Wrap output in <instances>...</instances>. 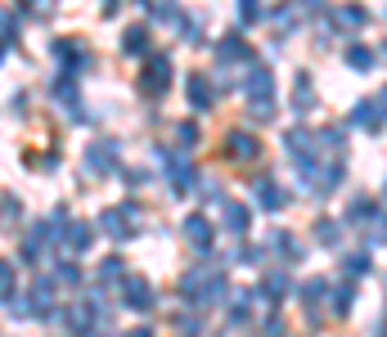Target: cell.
I'll return each mask as SVG.
<instances>
[{"label":"cell","instance_id":"obj_16","mask_svg":"<svg viewBox=\"0 0 387 337\" xmlns=\"http://www.w3.org/2000/svg\"><path fill=\"white\" fill-rule=\"evenodd\" d=\"M122 45H126V54H144V50H149V32H140V27H136V32H126V41H122Z\"/></svg>","mask_w":387,"mask_h":337},{"label":"cell","instance_id":"obj_20","mask_svg":"<svg viewBox=\"0 0 387 337\" xmlns=\"http://www.w3.org/2000/svg\"><path fill=\"white\" fill-rule=\"evenodd\" d=\"M356 126H379V108H374V104H360V108H356Z\"/></svg>","mask_w":387,"mask_h":337},{"label":"cell","instance_id":"obj_14","mask_svg":"<svg viewBox=\"0 0 387 337\" xmlns=\"http://www.w3.org/2000/svg\"><path fill=\"white\" fill-rule=\"evenodd\" d=\"M189 104H194V108H208V104H212V90H208V81H203V77L189 81Z\"/></svg>","mask_w":387,"mask_h":337},{"label":"cell","instance_id":"obj_2","mask_svg":"<svg viewBox=\"0 0 387 337\" xmlns=\"http://www.w3.org/2000/svg\"><path fill=\"white\" fill-rule=\"evenodd\" d=\"M244 94L252 104H261V99H275V77L266 72L261 63H252L248 72H244Z\"/></svg>","mask_w":387,"mask_h":337},{"label":"cell","instance_id":"obj_11","mask_svg":"<svg viewBox=\"0 0 387 337\" xmlns=\"http://www.w3.org/2000/svg\"><path fill=\"white\" fill-rule=\"evenodd\" d=\"M59 234H64V243H68V252H86V243H90V225H64V230H59Z\"/></svg>","mask_w":387,"mask_h":337},{"label":"cell","instance_id":"obj_7","mask_svg":"<svg viewBox=\"0 0 387 337\" xmlns=\"http://www.w3.org/2000/svg\"><path fill=\"white\" fill-rule=\"evenodd\" d=\"M122 288H126V293H122L126 306H136V310H149L153 306V293H149V283H144V279H126Z\"/></svg>","mask_w":387,"mask_h":337},{"label":"cell","instance_id":"obj_1","mask_svg":"<svg viewBox=\"0 0 387 337\" xmlns=\"http://www.w3.org/2000/svg\"><path fill=\"white\" fill-rule=\"evenodd\" d=\"M167 86H172V59H167V54H153L149 68H144V77H140V90H144V94H162Z\"/></svg>","mask_w":387,"mask_h":337},{"label":"cell","instance_id":"obj_15","mask_svg":"<svg viewBox=\"0 0 387 337\" xmlns=\"http://www.w3.org/2000/svg\"><path fill=\"white\" fill-rule=\"evenodd\" d=\"M9 297H14V266L0 261V302H9Z\"/></svg>","mask_w":387,"mask_h":337},{"label":"cell","instance_id":"obj_9","mask_svg":"<svg viewBox=\"0 0 387 337\" xmlns=\"http://www.w3.org/2000/svg\"><path fill=\"white\" fill-rule=\"evenodd\" d=\"M167 166H172V185L185 194V189L194 185V166H189L185 158H176V153H167Z\"/></svg>","mask_w":387,"mask_h":337},{"label":"cell","instance_id":"obj_12","mask_svg":"<svg viewBox=\"0 0 387 337\" xmlns=\"http://www.w3.org/2000/svg\"><path fill=\"white\" fill-rule=\"evenodd\" d=\"M257 198H261V207H284V189L270 185V180H257Z\"/></svg>","mask_w":387,"mask_h":337},{"label":"cell","instance_id":"obj_19","mask_svg":"<svg viewBox=\"0 0 387 337\" xmlns=\"http://www.w3.org/2000/svg\"><path fill=\"white\" fill-rule=\"evenodd\" d=\"M347 63H352V68H369L374 54L365 50V45H352V50H347Z\"/></svg>","mask_w":387,"mask_h":337},{"label":"cell","instance_id":"obj_23","mask_svg":"<svg viewBox=\"0 0 387 337\" xmlns=\"http://www.w3.org/2000/svg\"><path fill=\"white\" fill-rule=\"evenodd\" d=\"M293 99H297V113L311 104V81H306V77H297V90H293Z\"/></svg>","mask_w":387,"mask_h":337},{"label":"cell","instance_id":"obj_4","mask_svg":"<svg viewBox=\"0 0 387 337\" xmlns=\"http://www.w3.org/2000/svg\"><path fill=\"white\" fill-rule=\"evenodd\" d=\"M104 234H113V238H126L131 230H136V207H113V212H104Z\"/></svg>","mask_w":387,"mask_h":337},{"label":"cell","instance_id":"obj_33","mask_svg":"<svg viewBox=\"0 0 387 337\" xmlns=\"http://www.w3.org/2000/svg\"><path fill=\"white\" fill-rule=\"evenodd\" d=\"M0 54H5V36H0Z\"/></svg>","mask_w":387,"mask_h":337},{"label":"cell","instance_id":"obj_18","mask_svg":"<svg viewBox=\"0 0 387 337\" xmlns=\"http://www.w3.org/2000/svg\"><path fill=\"white\" fill-rule=\"evenodd\" d=\"M248 54V45L239 41V36H230V41H221V59H244Z\"/></svg>","mask_w":387,"mask_h":337},{"label":"cell","instance_id":"obj_31","mask_svg":"<svg viewBox=\"0 0 387 337\" xmlns=\"http://www.w3.org/2000/svg\"><path fill=\"white\" fill-rule=\"evenodd\" d=\"M131 337H153V333H149V329H136V333H131Z\"/></svg>","mask_w":387,"mask_h":337},{"label":"cell","instance_id":"obj_27","mask_svg":"<svg viewBox=\"0 0 387 337\" xmlns=\"http://www.w3.org/2000/svg\"><path fill=\"white\" fill-rule=\"evenodd\" d=\"M316 234H320V243H333V238H338V225H333V221H324Z\"/></svg>","mask_w":387,"mask_h":337},{"label":"cell","instance_id":"obj_24","mask_svg":"<svg viewBox=\"0 0 387 337\" xmlns=\"http://www.w3.org/2000/svg\"><path fill=\"white\" fill-rule=\"evenodd\" d=\"M284 288H288L284 274H270V279H266V297H284Z\"/></svg>","mask_w":387,"mask_h":337},{"label":"cell","instance_id":"obj_30","mask_svg":"<svg viewBox=\"0 0 387 337\" xmlns=\"http://www.w3.org/2000/svg\"><path fill=\"white\" fill-rule=\"evenodd\" d=\"M54 274H59V279H64V283H77V266H68V261H64V266H59Z\"/></svg>","mask_w":387,"mask_h":337},{"label":"cell","instance_id":"obj_32","mask_svg":"<svg viewBox=\"0 0 387 337\" xmlns=\"http://www.w3.org/2000/svg\"><path fill=\"white\" fill-rule=\"evenodd\" d=\"M379 104H383V113H387V90H383V99H379Z\"/></svg>","mask_w":387,"mask_h":337},{"label":"cell","instance_id":"obj_8","mask_svg":"<svg viewBox=\"0 0 387 337\" xmlns=\"http://www.w3.org/2000/svg\"><path fill=\"white\" fill-rule=\"evenodd\" d=\"M185 238L194 247H208L212 243V221H203V216H189L185 221Z\"/></svg>","mask_w":387,"mask_h":337},{"label":"cell","instance_id":"obj_17","mask_svg":"<svg viewBox=\"0 0 387 337\" xmlns=\"http://www.w3.org/2000/svg\"><path fill=\"white\" fill-rule=\"evenodd\" d=\"M270 247H280V257H288V261H293L297 257V243H293V234H270Z\"/></svg>","mask_w":387,"mask_h":337},{"label":"cell","instance_id":"obj_3","mask_svg":"<svg viewBox=\"0 0 387 337\" xmlns=\"http://www.w3.org/2000/svg\"><path fill=\"white\" fill-rule=\"evenodd\" d=\"M86 166H90L95 176L113 171V166H117V144H113V140H100V144H90V153H86Z\"/></svg>","mask_w":387,"mask_h":337},{"label":"cell","instance_id":"obj_28","mask_svg":"<svg viewBox=\"0 0 387 337\" xmlns=\"http://www.w3.org/2000/svg\"><path fill=\"white\" fill-rule=\"evenodd\" d=\"M352 297H356V293H352V283H347V288H343V293H338V297H333V306H338V310H347V306H352Z\"/></svg>","mask_w":387,"mask_h":337},{"label":"cell","instance_id":"obj_13","mask_svg":"<svg viewBox=\"0 0 387 337\" xmlns=\"http://www.w3.org/2000/svg\"><path fill=\"white\" fill-rule=\"evenodd\" d=\"M248 221H252L248 207H239V202H225V225H230V230L244 234V230H248Z\"/></svg>","mask_w":387,"mask_h":337},{"label":"cell","instance_id":"obj_22","mask_svg":"<svg viewBox=\"0 0 387 337\" xmlns=\"http://www.w3.org/2000/svg\"><path fill=\"white\" fill-rule=\"evenodd\" d=\"M0 221H5V225L18 221V198H0Z\"/></svg>","mask_w":387,"mask_h":337},{"label":"cell","instance_id":"obj_29","mask_svg":"<svg viewBox=\"0 0 387 337\" xmlns=\"http://www.w3.org/2000/svg\"><path fill=\"white\" fill-rule=\"evenodd\" d=\"M239 18L252 23V18H257V5H252V0H239Z\"/></svg>","mask_w":387,"mask_h":337},{"label":"cell","instance_id":"obj_10","mask_svg":"<svg viewBox=\"0 0 387 337\" xmlns=\"http://www.w3.org/2000/svg\"><path fill=\"white\" fill-rule=\"evenodd\" d=\"M230 158H234V162H252V158H257V140H252V135H230Z\"/></svg>","mask_w":387,"mask_h":337},{"label":"cell","instance_id":"obj_26","mask_svg":"<svg viewBox=\"0 0 387 337\" xmlns=\"http://www.w3.org/2000/svg\"><path fill=\"white\" fill-rule=\"evenodd\" d=\"M338 18H343L347 27H360V23H365V9H356V5H352V9H343V14H338Z\"/></svg>","mask_w":387,"mask_h":337},{"label":"cell","instance_id":"obj_6","mask_svg":"<svg viewBox=\"0 0 387 337\" xmlns=\"http://www.w3.org/2000/svg\"><path fill=\"white\" fill-rule=\"evenodd\" d=\"M28 302H32V315H50V310H54V283L50 279H36L32 293H28Z\"/></svg>","mask_w":387,"mask_h":337},{"label":"cell","instance_id":"obj_34","mask_svg":"<svg viewBox=\"0 0 387 337\" xmlns=\"http://www.w3.org/2000/svg\"><path fill=\"white\" fill-rule=\"evenodd\" d=\"M86 337H95V333H86ZM100 337H108V333H100Z\"/></svg>","mask_w":387,"mask_h":337},{"label":"cell","instance_id":"obj_21","mask_svg":"<svg viewBox=\"0 0 387 337\" xmlns=\"http://www.w3.org/2000/svg\"><path fill=\"white\" fill-rule=\"evenodd\" d=\"M320 297H324V279H311V283H302V302H320Z\"/></svg>","mask_w":387,"mask_h":337},{"label":"cell","instance_id":"obj_25","mask_svg":"<svg viewBox=\"0 0 387 337\" xmlns=\"http://www.w3.org/2000/svg\"><path fill=\"white\" fill-rule=\"evenodd\" d=\"M347 221H356V225H360V221H369V198H356V202H352V216H347Z\"/></svg>","mask_w":387,"mask_h":337},{"label":"cell","instance_id":"obj_5","mask_svg":"<svg viewBox=\"0 0 387 337\" xmlns=\"http://www.w3.org/2000/svg\"><path fill=\"white\" fill-rule=\"evenodd\" d=\"M59 319H64L77 337H86V333H90V324H95V302H77V306H68Z\"/></svg>","mask_w":387,"mask_h":337}]
</instances>
